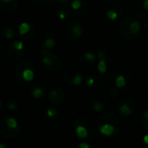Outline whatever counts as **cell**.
Segmentation results:
<instances>
[{
	"label": "cell",
	"instance_id": "e0dca14e",
	"mask_svg": "<svg viewBox=\"0 0 148 148\" xmlns=\"http://www.w3.org/2000/svg\"><path fill=\"white\" fill-rule=\"evenodd\" d=\"M83 59L86 60L87 62H95V59H96V56L94 53H91V52H87L84 54L83 56Z\"/></svg>",
	"mask_w": 148,
	"mask_h": 148
},
{
	"label": "cell",
	"instance_id": "7a4b0ae2",
	"mask_svg": "<svg viewBox=\"0 0 148 148\" xmlns=\"http://www.w3.org/2000/svg\"><path fill=\"white\" fill-rule=\"evenodd\" d=\"M42 56H43L42 58V62L44 64V66L52 71H56L57 69L55 67V62L58 61L59 58L52 54H49V52H42Z\"/></svg>",
	"mask_w": 148,
	"mask_h": 148
},
{
	"label": "cell",
	"instance_id": "4316f807",
	"mask_svg": "<svg viewBox=\"0 0 148 148\" xmlns=\"http://www.w3.org/2000/svg\"><path fill=\"white\" fill-rule=\"evenodd\" d=\"M79 147L80 148H89V145L88 143H85V142H82L79 144Z\"/></svg>",
	"mask_w": 148,
	"mask_h": 148
},
{
	"label": "cell",
	"instance_id": "277c9868",
	"mask_svg": "<svg viewBox=\"0 0 148 148\" xmlns=\"http://www.w3.org/2000/svg\"><path fill=\"white\" fill-rule=\"evenodd\" d=\"M98 57L100 59L99 63H98V70L101 74H105L108 69V66L106 63V60L104 57V52L103 51H99L98 52Z\"/></svg>",
	"mask_w": 148,
	"mask_h": 148
},
{
	"label": "cell",
	"instance_id": "9a60e30c",
	"mask_svg": "<svg viewBox=\"0 0 148 148\" xmlns=\"http://www.w3.org/2000/svg\"><path fill=\"white\" fill-rule=\"evenodd\" d=\"M105 108V104L102 103L101 101H93L92 103V108L95 111V112H101L103 110V108Z\"/></svg>",
	"mask_w": 148,
	"mask_h": 148
},
{
	"label": "cell",
	"instance_id": "f1b7e54d",
	"mask_svg": "<svg viewBox=\"0 0 148 148\" xmlns=\"http://www.w3.org/2000/svg\"><path fill=\"white\" fill-rule=\"evenodd\" d=\"M143 141H144V143H145V144L148 145V134L145 135V136L143 137Z\"/></svg>",
	"mask_w": 148,
	"mask_h": 148
},
{
	"label": "cell",
	"instance_id": "9c48e42d",
	"mask_svg": "<svg viewBox=\"0 0 148 148\" xmlns=\"http://www.w3.org/2000/svg\"><path fill=\"white\" fill-rule=\"evenodd\" d=\"M34 71L33 69H29V68H26L23 70L22 72V79H23L25 82H30L33 80L34 78Z\"/></svg>",
	"mask_w": 148,
	"mask_h": 148
},
{
	"label": "cell",
	"instance_id": "ffe728a7",
	"mask_svg": "<svg viewBox=\"0 0 148 148\" xmlns=\"http://www.w3.org/2000/svg\"><path fill=\"white\" fill-rule=\"evenodd\" d=\"M11 46H12L15 49L19 50V51H22L23 49V42H21V41H15V42H13L11 43Z\"/></svg>",
	"mask_w": 148,
	"mask_h": 148
},
{
	"label": "cell",
	"instance_id": "836d02e7",
	"mask_svg": "<svg viewBox=\"0 0 148 148\" xmlns=\"http://www.w3.org/2000/svg\"><path fill=\"white\" fill-rule=\"evenodd\" d=\"M0 107H1V101H0Z\"/></svg>",
	"mask_w": 148,
	"mask_h": 148
},
{
	"label": "cell",
	"instance_id": "cb8c5ba5",
	"mask_svg": "<svg viewBox=\"0 0 148 148\" xmlns=\"http://www.w3.org/2000/svg\"><path fill=\"white\" fill-rule=\"evenodd\" d=\"M58 16H59V18L62 19V20H63V19L66 18L67 14L65 13V10H64V9H61V10L58 11Z\"/></svg>",
	"mask_w": 148,
	"mask_h": 148
},
{
	"label": "cell",
	"instance_id": "7402d4cb",
	"mask_svg": "<svg viewBox=\"0 0 148 148\" xmlns=\"http://www.w3.org/2000/svg\"><path fill=\"white\" fill-rule=\"evenodd\" d=\"M57 114V111L56 108H49L47 110V115L49 117V118H53L55 117L56 115Z\"/></svg>",
	"mask_w": 148,
	"mask_h": 148
},
{
	"label": "cell",
	"instance_id": "1f68e13d",
	"mask_svg": "<svg viewBox=\"0 0 148 148\" xmlns=\"http://www.w3.org/2000/svg\"><path fill=\"white\" fill-rule=\"evenodd\" d=\"M32 1V3H37V2H40L41 0H31Z\"/></svg>",
	"mask_w": 148,
	"mask_h": 148
},
{
	"label": "cell",
	"instance_id": "ba28073f",
	"mask_svg": "<svg viewBox=\"0 0 148 148\" xmlns=\"http://www.w3.org/2000/svg\"><path fill=\"white\" fill-rule=\"evenodd\" d=\"M55 45H56V39H55V36L53 35H51V36L46 37L43 41V43H42L43 48L48 49V50L54 48Z\"/></svg>",
	"mask_w": 148,
	"mask_h": 148
},
{
	"label": "cell",
	"instance_id": "4fadbf2b",
	"mask_svg": "<svg viewBox=\"0 0 148 148\" xmlns=\"http://www.w3.org/2000/svg\"><path fill=\"white\" fill-rule=\"evenodd\" d=\"M127 84V82H126V78L123 76V75H119L117 76V78L115 79V86L118 88H124Z\"/></svg>",
	"mask_w": 148,
	"mask_h": 148
},
{
	"label": "cell",
	"instance_id": "5b68a950",
	"mask_svg": "<svg viewBox=\"0 0 148 148\" xmlns=\"http://www.w3.org/2000/svg\"><path fill=\"white\" fill-rule=\"evenodd\" d=\"M114 126L110 124V123H105L104 125H102L100 128V132L101 134H102L103 135L106 136H111L112 134H114Z\"/></svg>",
	"mask_w": 148,
	"mask_h": 148
},
{
	"label": "cell",
	"instance_id": "30bf717a",
	"mask_svg": "<svg viewBox=\"0 0 148 148\" xmlns=\"http://www.w3.org/2000/svg\"><path fill=\"white\" fill-rule=\"evenodd\" d=\"M75 134L76 135L81 138V139H85L88 137V130L86 128V127L82 126V125H79L76 127V129H75Z\"/></svg>",
	"mask_w": 148,
	"mask_h": 148
},
{
	"label": "cell",
	"instance_id": "d6a6232c",
	"mask_svg": "<svg viewBox=\"0 0 148 148\" xmlns=\"http://www.w3.org/2000/svg\"><path fill=\"white\" fill-rule=\"evenodd\" d=\"M59 1H60V2H62H62H66V1H67V0H59Z\"/></svg>",
	"mask_w": 148,
	"mask_h": 148
},
{
	"label": "cell",
	"instance_id": "2e32d148",
	"mask_svg": "<svg viewBox=\"0 0 148 148\" xmlns=\"http://www.w3.org/2000/svg\"><path fill=\"white\" fill-rule=\"evenodd\" d=\"M71 82H72V84H74V85H76V86L80 85L82 83V76L80 74L76 73L72 77V81Z\"/></svg>",
	"mask_w": 148,
	"mask_h": 148
},
{
	"label": "cell",
	"instance_id": "7c38bea8",
	"mask_svg": "<svg viewBox=\"0 0 148 148\" xmlns=\"http://www.w3.org/2000/svg\"><path fill=\"white\" fill-rule=\"evenodd\" d=\"M30 30V26L28 23H22L19 26V34L23 36L27 33H29Z\"/></svg>",
	"mask_w": 148,
	"mask_h": 148
},
{
	"label": "cell",
	"instance_id": "f546056e",
	"mask_svg": "<svg viewBox=\"0 0 148 148\" xmlns=\"http://www.w3.org/2000/svg\"><path fill=\"white\" fill-rule=\"evenodd\" d=\"M12 1H14V0H1V3H9Z\"/></svg>",
	"mask_w": 148,
	"mask_h": 148
},
{
	"label": "cell",
	"instance_id": "3957f363",
	"mask_svg": "<svg viewBox=\"0 0 148 148\" xmlns=\"http://www.w3.org/2000/svg\"><path fill=\"white\" fill-rule=\"evenodd\" d=\"M49 101L54 104H61L65 99L63 91L58 88H52L49 94Z\"/></svg>",
	"mask_w": 148,
	"mask_h": 148
},
{
	"label": "cell",
	"instance_id": "8fae6325",
	"mask_svg": "<svg viewBox=\"0 0 148 148\" xmlns=\"http://www.w3.org/2000/svg\"><path fill=\"white\" fill-rule=\"evenodd\" d=\"M5 124L6 126L8 127L9 129L10 130H15V129H17V121L15 118L13 117H8L6 118V121H5Z\"/></svg>",
	"mask_w": 148,
	"mask_h": 148
},
{
	"label": "cell",
	"instance_id": "5bb4252c",
	"mask_svg": "<svg viewBox=\"0 0 148 148\" xmlns=\"http://www.w3.org/2000/svg\"><path fill=\"white\" fill-rule=\"evenodd\" d=\"M43 92H44L43 88H39V87H36V88H34L32 89L31 94H32V96H33V97H35V98H36V99H39V98H41V97L42 96Z\"/></svg>",
	"mask_w": 148,
	"mask_h": 148
},
{
	"label": "cell",
	"instance_id": "8992f818",
	"mask_svg": "<svg viewBox=\"0 0 148 148\" xmlns=\"http://www.w3.org/2000/svg\"><path fill=\"white\" fill-rule=\"evenodd\" d=\"M70 35H69V37H75L79 38L82 34V28L79 23H75L70 29Z\"/></svg>",
	"mask_w": 148,
	"mask_h": 148
},
{
	"label": "cell",
	"instance_id": "44dd1931",
	"mask_svg": "<svg viewBox=\"0 0 148 148\" xmlns=\"http://www.w3.org/2000/svg\"><path fill=\"white\" fill-rule=\"evenodd\" d=\"M82 1H81V0H74L71 3V7L75 10H78L82 7Z\"/></svg>",
	"mask_w": 148,
	"mask_h": 148
},
{
	"label": "cell",
	"instance_id": "52a82bcc",
	"mask_svg": "<svg viewBox=\"0 0 148 148\" xmlns=\"http://www.w3.org/2000/svg\"><path fill=\"white\" fill-rule=\"evenodd\" d=\"M140 27H141L140 23L138 20L134 19V20H132V21L130 22V23H129V31H130V33H131L132 35L136 36V35L140 32Z\"/></svg>",
	"mask_w": 148,
	"mask_h": 148
},
{
	"label": "cell",
	"instance_id": "484cf974",
	"mask_svg": "<svg viewBox=\"0 0 148 148\" xmlns=\"http://www.w3.org/2000/svg\"><path fill=\"white\" fill-rule=\"evenodd\" d=\"M16 107H17L16 103H14V102H11V103H10V104L8 105V108H9L10 110H11V111L15 110V109L16 108Z\"/></svg>",
	"mask_w": 148,
	"mask_h": 148
},
{
	"label": "cell",
	"instance_id": "d6986e66",
	"mask_svg": "<svg viewBox=\"0 0 148 148\" xmlns=\"http://www.w3.org/2000/svg\"><path fill=\"white\" fill-rule=\"evenodd\" d=\"M106 15L111 20H115L118 17V13L115 10H108L107 12H106Z\"/></svg>",
	"mask_w": 148,
	"mask_h": 148
},
{
	"label": "cell",
	"instance_id": "4dcf8cb0",
	"mask_svg": "<svg viewBox=\"0 0 148 148\" xmlns=\"http://www.w3.org/2000/svg\"><path fill=\"white\" fill-rule=\"evenodd\" d=\"M0 148H6V146L2 144V143H0Z\"/></svg>",
	"mask_w": 148,
	"mask_h": 148
},
{
	"label": "cell",
	"instance_id": "83f0119b",
	"mask_svg": "<svg viewBox=\"0 0 148 148\" xmlns=\"http://www.w3.org/2000/svg\"><path fill=\"white\" fill-rule=\"evenodd\" d=\"M143 7L145 10H148V0H145L144 3H143Z\"/></svg>",
	"mask_w": 148,
	"mask_h": 148
},
{
	"label": "cell",
	"instance_id": "ac0fdd59",
	"mask_svg": "<svg viewBox=\"0 0 148 148\" xmlns=\"http://www.w3.org/2000/svg\"><path fill=\"white\" fill-rule=\"evenodd\" d=\"M14 34H15V31H14V29H11V28H6V29L3 30V35H4V36H5L7 39H11V38L13 37Z\"/></svg>",
	"mask_w": 148,
	"mask_h": 148
},
{
	"label": "cell",
	"instance_id": "603a6c76",
	"mask_svg": "<svg viewBox=\"0 0 148 148\" xmlns=\"http://www.w3.org/2000/svg\"><path fill=\"white\" fill-rule=\"evenodd\" d=\"M142 123L145 126L146 128L148 129V110H147L144 114H143V119H142Z\"/></svg>",
	"mask_w": 148,
	"mask_h": 148
},
{
	"label": "cell",
	"instance_id": "6da1fadb",
	"mask_svg": "<svg viewBox=\"0 0 148 148\" xmlns=\"http://www.w3.org/2000/svg\"><path fill=\"white\" fill-rule=\"evenodd\" d=\"M135 109V104L134 103V101L130 99H127L124 100L121 102L120 106H119V111L121 114L123 115H130L134 113Z\"/></svg>",
	"mask_w": 148,
	"mask_h": 148
},
{
	"label": "cell",
	"instance_id": "d4e9b609",
	"mask_svg": "<svg viewBox=\"0 0 148 148\" xmlns=\"http://www.w3.org/2000/svg\"><path fill=\"white\" fill-rule=\"evenodd\" d=\"M95 79L93 78V77H88V78L86 80V83H87L88 86H89V87L93 86V85L95 84Z\"/></svg>",
	"mask_w": 148,
	"mask_h": 148
}]
</instances>
